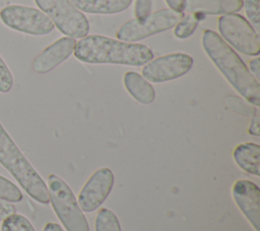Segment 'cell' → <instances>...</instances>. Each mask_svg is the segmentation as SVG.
<instances>
[{"mask_svg":"<svg viewBox=\"0 0 260 231\" xmlns=\"http://www.w3.org/2000/svg\"><path fill=\"white\" fill-rule=\"evenodd\" d=\"M76 42L73 37L63 36L48 46L32 62V70L45 74L67 60L74 52Z\"/></svg>","mask_w":260,"mask_h":231,"instance_id":"7c38bea8","label":"cell"},{"mask_svg":"<svg viewBox=\"0 0 260 231\" xmlns=\"http://www.w3.org/2000/svg\"><path fill=\"white\" fill-rule=\"evenodd\" d=\"M74 56L89 64H119L142 66L153 59L152 51L143 44L114 40L104 35H87L79 40Z\"/></svg>","mask_w":260,"mask_h":231,"instance_id":"7a4b0ae2","label":"cell"},{"mask_svg":"<svg viewBox=\"0 0 260 231\" xmlns=\"http://www.w3.org/2000/svg\"><path fill=\"white\" fill-rule=\"evenodd\" d=\"M243 0H186L185 9L192 13L229 14L240 11Z\"/></svg>","mask_w":260,"mask_h":231,"instance_id":"4fadbf2b","label":"cell"},{"mask_svg":"<svg viewBox=\"0 0 260 231\" xmlns=\"http://www.w3.org/2000/svg\"><path fill=\"white\" fill-rule=\"evenodd\" d=\"M0 163L16 179L25 192L40 204L50 202L46 182L28 162L0 123Z\"/></svg>","mask_w":260,"mask_h":231,"instance_id":"3957f363","label":"cell"},{"mask_svg":"<svg viewBox=\"0 0 260 231\" xmlns=\"http://www.w3.org/2000/svg\"><path fill=\"white\" fill-rule=\"evenodd\" d=\"M249 67H250L249 71L251 72V74L255 77V79L259 80V78H260V61H259V59L255 58L252 61H250Z\"/></svg>","mask_w":260,"mask_h":231,"instance_id":"83f0119b","label":"cell"},{"mask_svg":"<svg viewBox=\"0 0 260 231\" xmlns=\"http://www.w3.org/2000/svg\"><path fill=\"white\" fill-rule=\"evenodd\" d=\"M43 231H63L62 227L57 224V223H52V222H49L45 225Z\"/></svg>","mask_w":260,"mask_h":231,"instance_id":"f1b7e54d","label":"cell"},{"mask_svg":"<svg viewBox=\"0 0 260 231\" xmlns=\"http://www.w3.org/2000/svg\"><path fill=\"white\" fill-rule=\"evenodd\" d=\"M15 213V208L11 203L0 199V221H3L8 216Z\"/></svg>","mask_w":260,"mask_h":231,"instance_id":"d4e9b609","label":"cell"},{"mask_svg":"<svg viewBox=\"0 0 260 231\" xmlns=\"http://www.w3.org/2000/svg\"><path fill=\"white\" fill-rule=\"evenodd\" d=\"M1 231H36L31 223L20 214H12L1 224Z\"/></svg>","mask_w":260,"mask_h":231,"instance_id":"d6986e66","label":"cell"},{"mask_svg":"<svg viewBox=\"0 0 260 231\" xmlns=\"http://www.w3.org/2000/svg\"><path fill=\"white\" fill-rule=\"evenodd\" d=\"M1 21L11 29L32 35H44L54 29L51 19L41 10L24 5H7L0 10Z\"/></svg>","mask_w":260,"mask_h":231,"instance_id":"ba28073f","label":"cell"},{"mask_svg":"<svg viewBox=\"0 0 260 231\" xmlns=\"http://www.w3.org/2000/svg\"><path fill=\"white\" fill-rule=\"evenodd\" d=\"M202 47L230 84L251 104L260 105V84L228 43L211 29L202 34Z\"/></svg>","mask_w":260,"mask_h":231,"instance_id":"6da1fadb","label":"cell"},{"mask_svg":"<svg viewBox=\"0 0 260 231\" xmlns=\"http://www.w3.org/2000/svg\"><path fill=\"white\" fill-rule=\"evenodd\" d=\"M226 102H228L229 106L233 110H235V111H237V112H239L241 114H244V115H251V117H253L254 114H256L258 112L256 108H254L253 106L245 103L239 97H235V96L228 97L226 98Z\"/></svg>","mask_w":260,"mask_h":231,"instance_id":"603a6c76","label":"cell"},{"mask_svg":"<svg viewBox=\"0 0 260 231\" xmlns=\"http://www.w3.org/2000/svg\"><path fill=\"white\" fill-rule=\"evenodd\" d=\"M170 7V9L177 11V12H183L185 9L186 0H165Z\"/></svg>","mask_w":260,"mask_h":231,"instance_id":"4316f807","label":"cell"},{"mask_svg":"<svg viewBox=\"0 0 260 231\" xmlns=\"http://www.w3.org/2000/svg\"><path fill=\"white\" fill-rule=\"evenodd\" d=\"M234 159L244 171L255 176L260 175V146L255 143H242L234 150Z\"/></svg>","mask_w":260,"mask_h":231,"instance_id":"9a60e30c","label":"cell"},{"mask_svg":"<svg viewBox=\"0 0 260 231\" xmlns=\"http://www.w3.org/2000/svg\"><path fill=\"white\" fill-rule=\"evenodd\" d=\"M13 76L8 66L0 56V92L7 93L12 89Z\"/></svg>","mask_w":260,"mask_h":231,"instance_id":"7402d4cb","label":"cell"},{"mask_svg":"<svg viewBox=\"0 0 260 231\" xmlns=\"http://www.w3.org/2000/svg\"><path fill=\"white\" fill-rule=\"evenodd\" d=\"M48 184L53 210L66 231H89L86 218L69 185L56 174L48 176Z\"/></svg>","mask_w":260,"mask_h":231,"instance_id":"277c9868","label":"cell"},{"mask_svg":"<svg viewBox=\"0 0 260 231\" xmlns=\"http://www.w3.org/2000/svg\"><path fill=\"white\" fill-rule=\"evenodd\" d=\"M115 177L107 167L95 170L87 179L78 194V205L81 211L91 213L95 211L108 198L114 185Z\"/></svg>","mask_w":260,"mask_h":231,"instance_id":"30bf717a","label":"cell"},{"mask_svg":"<svg viewBox=\"0 0 260 231\" xmlns=\"http://www.w3.org/2000/svg\"><path fill=\"white\" fill-rule=\"evenodd\" d=\"M184 15L183 12L172 9L157 10L142 18L130 19L123 23L117 31V37L123 42H137L174 27Z\"/></svg>","mask_w":260,"mask_h":231,"instance_id":"8992f818","label":"cell"},{"mask_svg":"<svg viewBox=\"0 0 260 231\" xmlns=\"http://www.w3.org/2000/svg\"><path fill=\"white\" fill-rule=\"evenodd\" d=\"M81 12L95 14H113L126 10L132 0H70Z\"/></svg>","mask_w":260,"mask_h":231,"instance_id":"2e32d148","label":"cell"},{"mask_svg":"<svg viewBox=\"0 0 260 231\" xmlns=\"http://www.w3.org/2000/svg\"><path fill=\"white\" fill-rule=\"evenodd\" d=\"M217 27L221 36L237 51L250 56L259 55V34L244 16L237 13L223 14L218 18Z\"/></svg>","mask_w":260,"mask_h":231,"instance_id":"52a82bcc","label":"cell"},{"mask_svg":"<svg viewBox=\"0 0 260 231\" xmlns=\"http://www.w3.org/2000/svg\"><path fill=\"white\" fill-rule=\"evenodd\" d=\"M35 2L63 34L73 38L87 35L89 22L70 0H35Z\"/></svg>","mask_w":260,"mask_h":231,"instance_id":"5b68a950","label":"cell"},{"mask_svg":"<svg viewBox=\"0 0 260 231\" xmlns=\"http://www.w3.org/2000/svg\"><path fill=\"white\" fill-rule=\"evenodd\" d=\"M249 134L258 137L260 135V127H259V114L258 112L252 117L250 127L248 129Z\"/></svg>","mask_w":260,"mask_h":231,"instance_id":"484cf974","label":"cell"},{"mask_svg":"<svg viewBox=\"0 0 260 231\" xmlns=\"http://www.w3.org/2000/svg\"><path fill=\"white\" fill-rule=\"evenodd\" d=\"M152 7V0H136L134 13L136 18H142L150 13Z\"/></svg>","mask_w":260,"mask_h":231,"instance_id":"cb8c5ba5","label":"cell"},{"mask_svg":"<svg viewBox=\"0 0 260 231\" xmlns=\"http://www.w3.org/2000/svg\"><path fill=\"white\" fill-rule=\"evenodd\" d=\"M235 203L256 231L260 224V189L247 179L237 180L232 188Z\"/></svg>","mask_w":260,"mask_h":231,"instance_id":"8fae6325","label":"cell"},{"mask_svg":"<svg viewBox=\"0 0 260 231\" xmlns=\"http://www.w3.org/2000/svg\"><path fill=\"white\" fill-rule=\"evenodd\" d=\"M204 18V14L192 13L184 15L183 18L175 25L174 34L177 38L184 40L189 37L199 24V21Z\"/></svg>","mask_w":260,"mask_h":231,"instance_id":"e0dca14e","label":"cell"},{"mask_svg":"<svg viewBox=\"0 0 260 231\" xmlns=\"http://www.w3.org/2000/svg\"><path fill=\"white\" fill-rule=\"evenodd\" d=\"M123 80L126 90L138 102L142 104H150L154 100V88L143 76L137 72H126Z\"/></svg>","mask_w":260,"mask_h":231,"instance_id":"5bb4252c","label":"cell"},{"mask_svg":"<svg viewBox=\"0 0 260 231\" xmlns=\"http://www.w3.org/2000/svg\"><path fill=\"white\" fill-rule=\"evenodd\" d=\"M94 227L95 231H121L117 216L106 208H103L98 212Z\"/></svg>","mask_w":260,"mask_h":231,"instance_id":"ac0fdd59","label":"cell"},{"mask_svg":"<svg viewBox=\"0 0 260 231\" xmlns=\"http://www.w3.org/2000/svg\"><path fill=\"white\" fill-rule=\"evenodd\" d=\"M246 15L249 19V23L258 32L260 30V4L259 0H245L243 1Z\"/></svg>","mask_w":260,"mask_h":231,"instance_id":"44dd1931","label":"cell"},{"mask_svg":"<svg viewBox=\"0 0 260 231\" xmlns=\"http://www.w3.org/2000/svg\"><path fill=\"white\" fill-rule=\"evenodd\" d=\"M0 199L7 202H12V203H17L22 200V194L18 188V186H16L9 179L1 175H0Z\"/></svg>","mask_w":260,"mask_h":231,"instance_id":"ffe728a7","label":"cell"},{"mask_svg":"<svg viewBox=\"0 0 260 231\" xmlns=\"http://www.w3.org/2000/svg\"><path fill=\"white\" fill-rule=\"evenodd\" d=\"M193 66L191 56L172 53L149 61L142 68V76L150 82L161 83L185 75Z\"/></svg>","mask_w":260,"mask_h":231,"instance_id":"9c48e42d","label":"cell"}]
</instances>
